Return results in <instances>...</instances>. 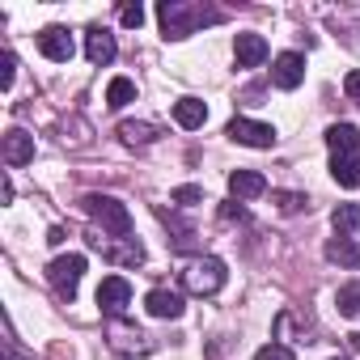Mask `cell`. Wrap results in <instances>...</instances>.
Instances as JSON below:
<instances>
[{
	"label": "cell",
	"instance_id": "9a60e30c",
	"mask_svg": "<svg viewBox=\"0 0 360 360\" xmlns=\"http://www.w3.org/2000/svg\"><path fill=\"white\" fill-rule=\"evenodd\" d=\"M5 161H9V165H26V161H34V136H26L22 127L5 131Z\"/></svg>",
	"mask_w": 360,
	"mask_h": 360
},
{
	"label": "cell",
	"instance_id": "f1b7e54d",
	"mask_svg": "<svg viewBox=\"0 0 360 360\" xmlns=\"http://www.w3.org/2000/svg\"><path fill=\"white\" fill-rule=\"evenodd\" d=\"M343 94H347V98L360 106V68H352V72L343 77Z\"/></svg>",
	"mask_w": 360,
	"mask_h": 360
},
{
	"label": "cell",
	"instance_id": "3957f363",
	"mask_svg": "<svg viewBox=\"0 0 360 360\" xmlns=\"http://www.w3.org/2000/svg\"><path fill=\"white\" fill-rule=\"evenodd\" d=\"M225 263L221 259H195V263H187V271H183V284H187V292H195V297H212V292H221L225 288Z\"/></svg>",
	"mask_w": 360,
	"mask_h": 360
},
{
	"label": "cell",
	"instance_id": "cb8c5ba5",
	"mask_svg": "<svg viewBox=\"0 0 360 360\" xmlns=\"http://www.w3.org/2000/svg\"><path fill=\"white\" fill-rule=\"evenodd\" d=\"M13 81H18V56L13 51H0V89H13Z\"/></svg>",
	"mask_w": 360,
	"mask_h": 360
},
{
	"label": "cell",
	"instance_id": "9c48e42d",
	"mask_svg": "<svg viewBox=\"0 0 360 360\" xmlns=\"http://www.w3.org/2000/svg\"><path fill=\"white\" fill-rule=\"evenodd\" d=\"M233 60H238V68H259L267 60V39L263 34H238L233 39Z\"/></svg>",
	"mask_w": 360,
	"mask_h": 360
},
{
	"label": "cell",
	"instance_id": "e0dca14e",
	"mask_svg": "<svg viewBox=\"0 0 360 360\" xmlns=\"http://www.w3.org/2000/svg\"><path fill=\"white\" fill-rule=\"evenodd\" d=\"M326 259H330V263H343V267H356V263H360V246H356L352 238L335 233V238L326 242Z\"/></svg>",
	"mask_w": 360,
	"mask_h": 360
},
{
	"label": "cell",
	"instance_id": "ac0fdd59",
	"mask_svg": "<svg viewBox=\"0 0 360 360\" xmlns=\"http://www.w3.org/2000/svg\"><path fill=\"white\" fill-rule=\"evenodd\" d=\"M330 178L339 187H360V157H330Z\"/></svg>",
	"mask_w": 360,
	"mask_h": 360
},
{
	"label": "cell",
	"instance_id": "6da1fadb",
	"mask_svg": "<svg viewBox=\"0 0 360 360\" xmlns=\"http://www.w3.org/2000/svg\"><path fill=\"white\" fill-rule=\"evenodd\" d=\"M157 22H161V34L178 43V39L195 34L200 26H217L221 22V9L187 5V0H161V5H157Z\"/></svg>",
	"mask_w": 360,
	"mask_h": 360
},
{
	"label": "cell",
	"instance_id": "1f68e13d",
	"mask_svg": "<svg viewBox=\"0 0 360 360\" xmlns=\"http://www.w3.org/2000/svg\"><path fill=\"white\" fill-rule=\"evenodd\" d=\"M9 360H18V356H9Z\"/></svg>",
	"mask_w": 360,
	"mask_h": 360
},
{
	"label": "cell",
	"instance_id": "484cf974",
	"mask_svg": "<svg viewBox=\"0 0 360 360\" xmlns=\"http://www.w3.org/2000/svg\"><path fill=\"white\" fill-rule=\"evenodd\" d=\"M255 360H297V356H292V347H284V343H263V347L255 352Z\"/></svg>",
	"mask_w": 360,
	"mask_h": 360
},
{
	"label": "cell",
	"instance_id": "44dd1931",
	"mask_svg": "<svg viewBox=\"0 0 360 360\" xmlns=\"http://www.w3.org/2000/svg\"><path fill=\"white\" fill-rule=\"evenodd\" d=\"M335 305H339V314H343V318H360V280L343 284V288L335 292Z\"/></svg>",
	"mask_w": 360,
	"mask_h": 360
},
{
	"label": "cell",
	"instance_id": "5b68a950",
	"mask_svg": "<svg viewBox=\"0 0 360 360\" xmlns=\"http://www.w3.org/2000/svg\"><path fill=\"white\" fill-rule=\"evenodd\" d=\"M229 140H238V144H246V148H271V144H276V127L238 115V119L229 123Z\"/></svg>",
	"mask_w": 360,
	"mask_h": 360
},
{
	"label": "cell",
	"instance_id": "2e32d148",
	"mask_svg": "<svg viewBox=\"0 0 360 360\" xmlns=\"http://www.w3.org/2000/svg\"><path fill=\"white\" fill-rule=\"evenodd\" d=\"M204 119H208V106H204L200 98H178V102H174V123H178V127L195 131V127H204Z\"/></svg>",
	"mask_w": 360,
	"mask_h": 360
},
{
	"label": "cell",
	"instance_id": "52a82bcc",
	"mask_svg": "<svg viewBox=\"0 0 360 360\" xmlns=\"http://www.w3.org/2000/svg\"><path fill=\"white\" fill-rule=\"evenodd\" d=\"M271 81H276V89H297V85L305 81V56H297V51L276 56V64H271Z\"/></svg>",
	"mask_w": 360,
	"mask_h": 360
},
{
	"label": "cell",
	"instance_id": "4fadbf2b",
	"mask_svg": "<svg viewBox=\"0 0 360 360\" xmlns=\"http://www.w3.org/2000/svg\"><path fill=\"white\" fill-rule=\"evenodd\" d=\"M229 191H233L238 200H259V195L267 191V178H263L259 169H233V174H229Z\"/></svg>",
	"mask_w": 360,
	"mask_h": 360
},
{
	"label": "cell",
	"instance_id": "83f0119b",
	"mask_svg": "<svg viewBox=\"0 0 360 360\" xmlns=\"http://www.w3.org/2000/svg\"><path fill=\"white\" fill-rule=\"evenodd\" d=\"M119 18H123V26H127V30H140V26H144V9H140V5H123V9H119Z\"/></svg>",
	"mask_w": 360,
	"mask_h": 360
},
{
	"label": "cell",
	"instance_id": "603a6c76",
	"mask_svg": "<svg viewBox=\"0 0 360 360\" xmlns=\"http://www.w3.org/2000/svg\"><path fill=\"white\" fill-rule=\"evenodd\" d=\"M106 255H110V263H131V267L144 263V246H140L136 238H123V246H119V250H106Z\"/></svg>",
	"mask_w": 360,
	"mask_h": 360
},
{
	"label": "cell",
	"instance_id": "f546056e",
	"mask_svg": "<svg viewBox=\"0 0 360 360\" xmlns=\"http://www.w3.org/2000/svg\"><path fill=\"white\" fill-rule=\"evenodd\" d=\"M352 347H356V352H360V330H356V335H352Z\"/></svg>",
	"mask_w": 360,
	"mask_h": 360
},
{
	"label": "cell",
	"instance_id": "4dcf8cb0",
	"mask_svg": "<svg viewBox=\"0 0 360 360\" xmlns=\"http://www.w3.org/2000/svg\"><path fill=\"white\" fill-rule=\"evenodd\" d=\"M330 360H347V356H330Z\"/></svg>",
	"mask_w": 360,
	"mask_h": 360
},
{
	"label": "cell",
	"instance_id": "7c38bea8",
	"mask_svg": "<svg viewBox=\"0 0 360 360\" xmlns=\"http://www.w3.org/2000/svg\"><path fill=\"white\" fill-rule=\"evenodd\" d=\"M144 309L153 314V318H183V297L178 292H169V288H153L148 297H144Z\"/></svg>",
	"mask_w": 360,
	"mask_h": 360
},
{
	"label": "cell",
	"instance_id": "ba28073f",
	"mask_svg": "<svg viewBox=\"0 0 360 360\" xmlns=\"http://www.w3.org/2000/svg\"><path fill=\"white\" fill-rule=\"evenodd\" d=\"M39 51L47 56V60H56V64H68L72 60V34L64 30V26H47L43 34H39Z\"/></svg>",
	"mask_w": 360,
	"mask_h": 360
},
{
	"label": "cell",
	"instance_id": "5bb4252c",
	"mask_svg": "<svg viewBox=\"0 0 360 360\" xmlns=\"http://www.w3.org/2000/svg\"><path fill=\"white\" fill-rule=\"evenodd\" d=\"M110 347L115 352H148V335L140 326H123V322H110Z\"/></svg>",
	"mask_w": 360,
	"mask_h": 360
},
{
	"label": "cell",
	"instance_id": "8fae6325",
	"mask_svg": "<svg viewBox=\"0 0 360 360\" xmlns=\"http://www.w3.org/2000/svg\"><path fill=\"white\" fill-rule=\"evenodd\" d=\"M85 56H89V64H110V60L119 56L115 34H110V30H102V26H94V30L85 34Z\"/></svg>",
	"mask_w": 360,
	"mask_h": 360
},
{
	"label": "cell",
	"instance_id": "8992f818",
	"mask_svg": "<svg viewBox=\"0 0 360 360\" xmlns=\"http://www.w3.org/2000/svg\"><path fill=\"white\" fill-rule=\"evenodd\" d=\"M98 305H102L110 318H119V314L131 305V284H127L123 276H106V280L98 284Z\"/></svg>",
	"mask_w": 360,
	"mask_h": 360
},
{
	"label": "cell",
	"instance_id": "4316f807",
	"mask_svg": "<svg viewBox=\"0 0 360 360\" xmlns=\"http://www.w3.org/2000/svg\"><path fill=\"white\" fill-rule=\"evenodd\" d=\"M204 200V187H174V204H183V208H191V204H200Z\"/></svg>",
	"mask_w": 360,
	"mask_h": 360
},
{
	"label": "cell",
	"instance_id": "ffe728a7",
	"mask_svg": "<svg viewBox=\"0 0 360 360\" xmlns=\"http://www.w3.org/2000/svg\"><path fill=\"white\" fill-rule=\"evenodd\" d=\"M330 225H335V233L352 238V229L360 225V204H339V208L330 212Z\"/></svg>",
	"mask_w": 360,
	"mask_h": 360
},
{
	"label": "cell",
	"instance_id": "7402d4cb",
	"mask_svg": "<svg viewBox=\"0 0 360 360\" xmlns=\"http://www.w3.org/2000/svg\"><path fill=\"white\" fill-rule=\"evenodd\" d=\"M119 136H123V144H153L157 140V127L153 123H123Z\"/></svg>",
	"mask_w": 360,
	"mask_h": 360
},
{
	"label": "cell",
	"instance_id": "d6986e66",
	"mask_svg": "<svg viewBox=\"0 0 360 360\" xmlns=\"http://www.w3.org/2000/svg\"><path fill=\"white\" fill-rule=\"evenodd\" d=\"M127 102H136V85H131L127 77H115V81L106 85V106H110V110H123Z\"/></svg>",
	"mask_w": 360,
	"mask_h": 360
},
{
	"label": "cell",
	"instance_id": "7a4b0ae2",
	"mask_svg": "<svg viewBox=\"0 0 360 360\" xmlns=\"http://www.w3.org/2000/svg\"><path fill=\"white\" fill-rule=\"evenodd\" d=\"M81 208L102 225V233H115L119 242H123V238H131V212H127L115 195H85V200H81Z\"/></svg>",
	"mask_w": 360,
	"mask_h": 360
},
{
	"label": "cell",
	"instance_id": "277c9868",
	"mask_svg": "<svg viewBox=\"0 0 360 360\" xmlns=\"http://www.w3.org/2000/svg\"><path fill=\"white\" fill-rule=\"evenodd\" d=\"M81 276H85V255H60V259H51V267H47V280H51V288H56L64 301L77 297Z\"/></svg>",
	"mask_w": 360,
	"mask_h": 360
},
{
	"label": "cell",
	"instance_id": "d4e9b609",
	"mask_svg": "<svg viewBox=\"0 0 360 360\" xmlns=\"http://www.w3.org/2000/svg\"><path fill=\"white\" fill-rule=\"evenodd\" d=\"M271 200L280 204V212H301V208H309V200H305V195H297V191H276Z\"/></svg>",
	"mask_w": 360,
	"mask_h": 360
},
{
	"label": "cell",
	"instance_id": "30bf717a",
	"mask_svg": "<svg viewBox=\"0 0 360 360\" xmlns=\"http://www.w3.org/2000/svg\"><path fill=\"white\" fill-rule=\"evenodd\" d=\"M326 144H330V157H356L360 153V131L352 123H330L326 127Z\"/></svg>",
	"mask_w": 360,
	"mask_h": 360
}]
</instances>
